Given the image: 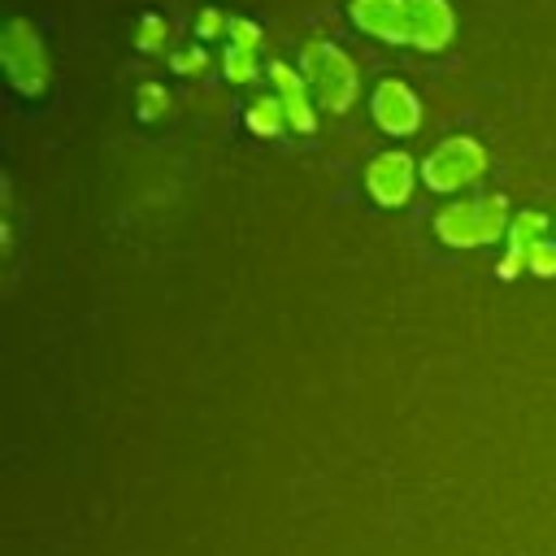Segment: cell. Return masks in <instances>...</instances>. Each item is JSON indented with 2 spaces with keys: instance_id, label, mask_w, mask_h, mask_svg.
<instances>
[{
  "instance_id": "5bb4252c",
  "label": "cell",
  "mask_w": 556,
  "mask_h": 556,
  "mask_svg": "<svg viewBox=\"0 0 556 556\" xmlns=\"http://www.w3.org/2000/svg\"><path fill=\"white\" fill-rule=\"evenodd\" d=\"M135 109H139L143 122H156V117L169 109V91H165L161 83H143V87L135 91Z\"/></svg>"
},
{
  "instance_id": "ba28073f",
  "label": "cell",
  "mask_w": 556,
  "mask_h": 556,
  "mask_svg": "<svg viewBox=\"0 0 556 556\" xmlns=\"http://www.w3.org/2000/svg\"><path fill=\"white\" fill-rule=\"evenodd\" d=\"M265 74H269V83H274V91H278V100L287 109V130L313 135L317 130V113H313V100H308V78L300 70L282 65V61H269Z\"/></svg>"
},
{
  "instance_id": "30bf717a",
  "label": "cell",
  "mask_w": 556,
  "mask_h": 556,
  "mask_svg": "<svg viewBox=\"0 0 556 556\" xmlns=\"http://www.w3.org/2000/svg\"><path fill=\"white\" fill-rule=\"evenodd\" d=\"M547 226H552V217L539 213V208H521V213H513L508 235H504L508 248H504V261H500V278H517V274L526 269L530 248H534L539 239H547Z\"/></svg>"
},
{
  "instance_id": "8992f818",
  "label": "cell",
  "mask_w": 556,
  "mask_h": 556,
  "mask_svg": "<svg viewBox=\"0 0 556 556\" xmlns=\"http://www.w3.org/2000/svg\"><path fill=\"white\" fill-rule=\"evenodd\" d=\"M369 113H374L378 130L395 135V139H404V135H413L421 126V100L404 78H382L374 87V96H369Z\"/></svg>"
},
{
  "instance_id": "7c38bea8",
  "label": "cell",
  "mask_w": 556,
  "mask_h": 556,
  "mask_svg": "<svg viewBox=\"0 0 556 556\" xmlns=\"http://www.w3.org/2000/svg\"><path fill=\"white\" fill-rule=\"evenodd\" d=\"M222 74H226V83H235V87L252 83V78H256V52H252V48L230 43V48L222 52Z\"/></svg>"
},
{
  "instance_id": "8fae6325",
  "label": "cell",
  "mask_w": 556,
  "mask_h": 556,
  "mask_svg": "<svg viewBox=\"0 0 556 556\" xmlns=\"http://www.w3.org/2000/svg\"><path fill=\"white\" fill-rule=\"evenodd\" d=\"M248 130H252V135H278V130H287V109H282V100H278V96L252 100V109H248Z\"/></svg>"
},
{
  "instance_id": "9a60e30c",
  "label": "cell",
  "mask_w": 556,
  "mask_h": 556,
  "mask_svg": "<svg viewBox=\"0 0 556 556\" xmlns=\"http://www.w3.org/2000/svg\"><path fill=\"white\" fill-rule=\"evenodd\" d=\"M526 269H530L534 278H556V239H539V243L530 248Z\"/></svg>"
},
{
  "instance_id": "3957f363",
  "label": "cell",
  "mask_w": 556,
  "mask_h": 556,
  "mask_svg": "<svg viewBox=\"0 0 556 556\" xmlns=\"http://www.w3.org/2000/svg\"><path fill=\"white\" fill-rule=\"evenodd\" d=\"M0 65H4V74H9V83H13L17 96L35 100V96L48 91L52 70H48V48H43L35 22L9 17L0 26Z\"/></svg>"
},
{
  "instance_id": "5b68a950",
  "label": "cell",
  "mask_w": 556,
  "mask_h": 556,
  "mask_svg": "<svg viewBox=\"0 0 556 556\" xmlns=\"http://www.w3.org/2000/svg\"><path fill=\"white\" fill-rule=\"evenodd\" d=\"M417 187V161L404 148H387L365 165V191L382 208H404Z\"/></svg>"
},
{
  "instance_id": "ac0fdd59",
  "label": "cell",
  "mask_w": 556,
  "mask_h": 556,
  "mask_svg": "<svg viewBox=\"0 0 556 556\" xmlns=\"http://www.w3.org/2000/svg\"><path fill=\"white\" fill-rule=\"evenodd\" d=\"M174 70H178V74H187V78H191V74H200V70H204V52H200V48L174 52Z\"/></svg>"
},
{
  "instance_id": "277c9868",
  "label": "cell",
  "mask_w": 556,
  "mask_h": 556,
  "mask_svg": "<svg viewBox=\"0 0 556 556\" xmlns=\"http://www.w3.org/2000/svg\"><path fill=\"white\" fill-rule=\"evenodd\" d=\"M486 165H491V156H486V148L473 135H452V139H443V143H434L426 152L421 182L430 191H439V195H452V191L473 187L486 174Z\"/></svg>"
},
{
  "instance_id": "e0dca14e",
  "label": "cell",
  "mask_w": 556,
  "mask_h": 556,
  "mask_svg": "<svg viewBox=\"0 0 556 556\" xmlns=\"http://www.w3.org/2000/svg\"><path fill=\"white\" fill-rule=\"evenodd\" d=\"M222 30H230V17H226L222 9H200V13H195V35H200V39H217Z\"/></svg>"
},
{
  "instance_id": "52a82bcc",
  "label": "cell",
  "mask_w": 556,
  "mask_h": 556,
  "mask_svg": "<svg viewBox=\"0 0 556 556\" xmlns=\"http://www.w3.org/2000/svg\"><path fill=\"white\" fill-rule=\"evenodd\" d=\"M348 17L356 30L382 43H413L408 39V0H348Z\"/></svg>"
},
{
  "instance_id": "7a4b0ae2",
  "label": "cell",
  "mask_w": 556,
  "mask_h": 556,
  "mask_svg": "<svg viewBox=\"0 0 556 556\" xmlns=\"http://www.w3.org/2000/svg\"><path fill=\"white\" fill-rule=\"evenodd\" d=\"M300 74L308 78L317 104H326L330 113H348L356 104V96H361L356 61L330 39H313V43L300 48Z\"/></svg>"
},
{
  "instance_id": "4fadbf2b",
  "label": "cell",
  "mask_w": 556,
  "mask_h": 556,
  "mask_svg": "<svg viewBox=\"0 0 556 556\" xmlns=\"http://www.w3.org/2000/svg\"><path fill=\"white\" fill-rule=\"evenodd\" d=\"M135 43H139V52H161V48L169 43V26H165V17L143 13L139 26H135Z\"/></svg>"
},
{
  "instance_id": "2e32d148",
  "label": "cell",
  "mask_w": 556,
  "mask_h": 556,
  "mask_svg": "<svg viewBox=\"0 0 556 556\" xmlns=\"http://www.w3.org/2000/svg\"><path fill=\"white\" fill-rule=\"evenodd\" d=\"M226 35H230V43L252 48V52H256V48H261V39H265V35H261V26H256L252 17H230V30H226Z\"/></svg>"
},
{
  "instance_id": "9c48e42d",
  "label": "cell",
  "mask_w": 556,
  "mask_h": 556,
  "mask_svg": "<svg viewBox=\"0 0 556 556\" xmlns=\"http://www.w3.org/2000/svg\"><path fill=\"white\" fill-rule=\"evenodd\" d=\"M408 39L421 52H443L456 39V13L447 0H408Z\"/></svg>"
},
{
  "instance_id": "6da1fadb",
  "label": "cell",
  "mask_w": 556,
  "mask_h": 556,
  "mask_svg": "<svg viewBox=\"0 0 556 556\" xmlns=\"http://www.w3.org/2000/svg\"><path fill=\"white\" fill-rule=\"evenodd\" d=\"M508 195L491 191V195H473V200H452L447 208H439L434 217V235L447 248H482L508 235Z\"/></svg>"
}]
</instances>
